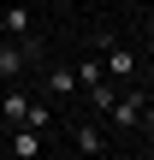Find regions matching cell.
Returning a JSON list of instances; mask_svg holds the SVG:
<instances>
[{
	"mask_svg": "<svg viewBox=\"0 0 154 160\" xmlns=\"http://www.w3.org/2000/svg\"><path fill=\"white\" fill-rule=\"evenodd\" d=\"M142 125H148V131H154V101H142Z\"/></svg>",
	"mask_w": 154,
	"mask_h": 160,
	"instance_id": "11",
	"label": "cell"
},
{
	"mask_svg": "<svg viewBox=\"0 0 154 160\" xmlns=\"http://www.w3.org/2000/svg\"><path fill=\"white\" fill-rule=\"evenodd\" d=\"M77 83H83V89L107 83V65H101V59H83V65H77Z\"/></svg>",
	"mask_w": 154,
	"mask_h": 160,
	"instance_id": "9",
	"label": "cell"
},
{
	"mask_svg": "<svg viewBox=\"0 0 154 160\" xmlns=\"http://www.w3.org/2000/svg\"><path fill=\"white\" fill-rule=\"evenodd\" d=\"M6 154L36 160V154H42V131H30V125H12V142H6Z\"/></svg>",
	"mask_w": 154,
	"mask_h": 160,
	"instance_id": "4",
	"label": "cell"
},
{
	"mask_svg": "<svg viewBox=\"0 0 154 160\" xmlns=\"http://www.w3.org/2000/svg\"><path fill=\"white\" fill-rule=\"evenodd\" d=\"M71 148H77V154H101V148H107V137H101V125H95V119H83V125H71Z\"/></svg>",
	"mask_w": 154,
	"mask_h": 160,
	"instance_id": "3",
	"label": "cell"
},
{
	"mask_svg": "<svg viewBox=\"0 0 154 160\" xmlns=\"http://www.w3.org/2000/svg\"><path fill=\"white\" fill-rule=\"evenodd\" d=\"M107 71H113V83H131V77H137V53H131V48H113V53H107Z\"/></svg>",
	"mask_w": 154,
	"mask_h": 160,
	"instance_id": "7",
	"label": "cell"
},
{
	"mask_svg": "<svg viewBox=\"0 0 154 160\" xmlns=\"http://www.w3.org/2000/svg\"><path fill=\"white\" fill-rule=\"evenodd\" d=\"M42 53V42L36 36H12V42H0V83H18L24 77V65Z\"/></svg>",
	"mask_w": 154,
	"mask_h": 160,
	"instance_id": "1",
	"label": "cell"
},
{
	"mask_svg": "<svg viewBox=\"0 0 154 160\" xmlns=\"http://www.w3.org/2000/svg\"><path fill=\"white\" fill-rule=\"evenodd\" d=\"M77 89H83V83H77V71H71V65H53V71H47V95H65V101H71Z\"/></svg>",
	"mask_w": 154,
	"mask_h": 160,
	"instance_id": "8",
	"label": "cell"
},
{
	"mask_svg": "<svg viewBox=\"0 0 154 160\" xmlns=\"http://www.w3.org/2000/svg\"><path fill=\"white\" fill-rule=\"evenodd\" d=\"M24 113H30V95L12 83V89H0V119L6 125H24Z\"/></svg>",
	"mask_w": 154,
	"mask_h": 160,
	"instance_id": "5",
	"label": "cell"
},
{
	"mask_svg": "<svg viewBox=\"0 0 154 160\" xmlns=\"http://www.w3.org/2000/svg\"><path fill=\"white\" fill-rule=\"evenodd\" d=\"M142 101H148V95H142V89H131V83H125V89H119V101H113V113H107V119H113V125H119V131H131V125H142Z\"/></svg>",
	"mask_w": 154,
	"mask_h": 160,
	"instance_id": "2",
	"label": "cell"
},
{
	"mask_svg": "<svg viewBox=\"0 0 154 160\" xmlns=\"http://www.w3.org/2000/svg\"><path fill=\"white\" fill-rule=\"evenodd\" d=\"M0 154H6V137H0Z\"/></svg>",
	"mask_w": 154,
	"mask_h": 160,
	"instance_id": "12",
	"label": "cell"
},
{
	"mask_svg": "<svg viewBox=\"0 0 154 160\" xmlns=\"http://www.w3.org/2000/svg\"><path fill=\"white\" fill-rule=\"evenodd\" d=\"M0 24H6V36H30V30H36V18H30V6H24V0H18V6H6V12H0Z\"/></svg>",
	"mask_w": 154,
	"mask_h": 160,
	"instance_id": "6",
	"label": "cell"
},
{
	"mask_svg": "<svg viewBox=\"0 0 154 160\" xmlns=\"http://www.w3.org/2000/svg\"><path fill=\"white\" fill-rule=\"evenodd\" d=\"M47 119H53V113H47L42 101H30V113H24V125H30V131H47Z\"/></svg>",
	"mask_w": 154,
	"mask_h": 160,
	"instance_id": "10",
	"label": "cell"
}]
</instances>
